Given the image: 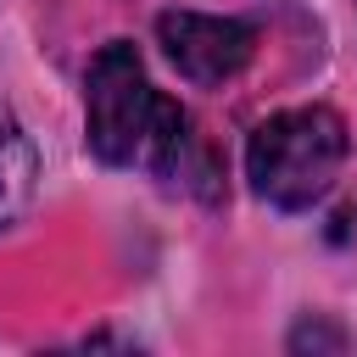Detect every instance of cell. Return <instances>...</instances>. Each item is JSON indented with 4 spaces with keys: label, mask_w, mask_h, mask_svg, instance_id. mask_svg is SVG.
I'll use <instances>...</instances> for the list:
<instances>
[{
    "label": "cell",
    "mask_w": 357,
    "mask_h": 357,
    "mask_svg": "<svg viewBox=\"0 0 357 357\" xmlns=\"http://www.w3.org/2000/svg\"><path fill=\"white\" fill-rule=\"evenodd\" d=\"M84 139L106 167H151L162 178H184L212 195V162L184 117L178 100H167L128 39L100 45V56L84 73Z\"/></svg>",
    "instance_id": "cell-1"
},
{
    "label": "cell",
    "mask_w": 357,
    "mask_h": 357,
    "mask_svg": "<svg viewBox=\"0 0 357 357\" xmlns=\"http://www.w3.org/2000/svg\"><path fill=\"white\" fill-rule=\"evenodd\" d=\"M351 151L346 117L329 106H290L251 128L245 139V178L279 212H307L329 195Z\"/></svg>",
    "instance_id": "cell-2"
},
{
    "label": "cell",
    "mask_w": 357,
    "mask_h": 357,
    "mask_svg": "<svg viewBox=\"0 0 357 357\" xmlns=\"http://www.w3.org/2000/svg\"><path fill=\"white\" fill-rule=\"evenodd\" d=\"M156 39L167 61L178 67V78H190L195 89H218L240 78L257 56V28L240 17H212V11H162Z\"/></svg>",
    "instance_id": "cell-3"
},
{
    "label": "cell",
    "mask_w": 357,
    "mask_h": 357,
    "mask_svg": "<svg viewBox=\"0 0 357 357\" xmlns=\"http://www.w3.org/2000/svg\"><path fill=\"white\" fill-rule=\"evenodd\" d=\"M33 190H39L33 139L22 134L17 117H0V229L22 223V212L33 206Z\"/></svg>",
    "instance_id": "cell-4"
},
{
    "label": "cell",
    "mask_w": 357,
    "mask_h": 357,
    "mask_svg": "<svg viewBox=\"0 0 357 357\" xmlns=\"http://www.w3.org/2000/svg\"><path fill=\"white\" fill-rule=\"evenodd\" d=\"M290 346H296V351H301V346H335V351H340L346 335H340V329H324V324H301V329L290 335Z\"/></svg>",
    "instance_id": "cell-5"
}]
</instances>
